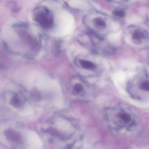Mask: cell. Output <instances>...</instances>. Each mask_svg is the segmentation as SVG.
Segmentation results:
<instances>
[{
  "instance_id": "cell-6",
  "label": "cell",
  "mask_w": 149,
  "mask_h": 149,
  "mask_svg": "<svg viewBox=\"0 0 149 149\" xmlns=\"http://www.w3.org/2000/svg\"><path fill=\"white\" fill-rule=\"evenodd\" d=\"M133 38L136 41H139L141 39V35L138 31H136L133 35Z\"/></svg>"
},
{
  "instance_id": "cell-2",
  "label": "cell",
  "mask_w": 149,
  "mask_h": 149,
  "mask_svg": "<svg viewBox=\"0 0 149 149\" xmlns=\"http://www.w3.org/2000/svg\"><path fill=\"white\" fill-rule=\"evenodd\" d=\"M80 65L83 68L88 70H92L95 68V65L92 63L86 60H80Z\"/></svg>"
},
{
  "instance_id": "cell-4",
  "label": "cell",
  "mask_w": 149,
  "mask_h": 149,
  "mask_svg": "<svg viewBox=\"0 0 149 149\" xmlns=\"http://www.w3.org/2000/svg\"><path fill=\"white\" fill-rule=\"evenodd\" d=\"M94 24L96 26H98L99 27H105L106 26V23L105 21L101 18H96L94 20Z\"/></svg>"
},
{
  "instance_id": "cell-5",
  "label": "cell",
  "mask_w": 149,
  "mask_h": 149,
  "mask_svg": "<svg viewBox=\"0 0 149 149\" xmlns=\"http://www.w3.org/2000/svg\"><path fill=\"white\" fill-rule=\"evenodd\" d=\"M83 89V86L82 85L80 84H76L73 87V89L74 92L76 93H79L81 92Z\"/></svg>"
},
{
  "instance_id": "cell-8",
  "label": "cell",
  "mask_w": 149,
  "mask_h": 149,
  "mask_svg": "<svg viewBox=\"0 0 149 149\" xmlns=\"http://www.w3.org/2000/svg\"><path fill=\"white\" fill-rule=\"evenodd\" d=\"M141 88L143 90L149 91V81H146L141 85Z\"/></svg>"
},
{
  "instance_id": "cell-1",
  "label": "cell",
  "mask_w": 149,
  "mask_h": 149,
  "mask_svg": "<svg viewBox=\"0 0 149 149\" xmlns=\"http://www.w3.org/2000/svg\"><path fill=\"white\" fill-rule=\"evenodd\" d=\"M33 18L43 28H49L53 23V17L50 11L45 7L39 6L33 10Z\"/></svg>"
},
{
  "instance_id": "cell-3",
  "label": "cell",
  "mask_w": 149,
  "mask_h": 149,
  "mask_svg": "<svg viewBox=\"0 0 149 149\" xmlns=\"http://www.w3.org/2000/svg\"><path fill=\"white\" fill-rule=\"evenodd\" d=\"M120 119L125 123H129L131 121V118L130 116L126 113H122L119 115Z\"/></svg>"
},
{
  "instance_id": "cell-9",
  "label": "cell",
  "mask_w": 149,
  "mask_h": 149,
  "mask_svg": "<svg viewBox=\"0 0 149 149\" xmlns=\"http://www.w3.org/2000/svg\"><path fill=\"white\" fill-rule=\"evenodd\" d=\"M12 103L14 105H18L20 104V100L17 97L15 96L12 100Z\"/></svg>"
},
{
  "instance_id": "cell-10",
  "label": "cell",
  "mask_w": 149,
  "mask_h": 149,
  "mask_svg": "<svg viewBox=\"0 0 149 149\" xmlns=\"http://www.w3.org/2000/svg\"><path fill=\"white\" fill-rule=\"evenodd\" d=\"M107 1H108V2H110L111 1V0H106Z\"/></svg>"
},
{
  "instance_id": "cell-7",
  "label": "cell",
  "mask_w": 149,
  "mask_h": 149,
  "mask_svg": "<svg viewBox=\"0 0 149 149\" xmlns=\"http://www.w3.org/2000/svg\"><path fill=\"white\" fill-rule=\"evenodd\" d=\"M114 13L115 15L120 17H123L125 16V12L123 10H116L114 12Z\"/></svg>"
}]
</instances>
